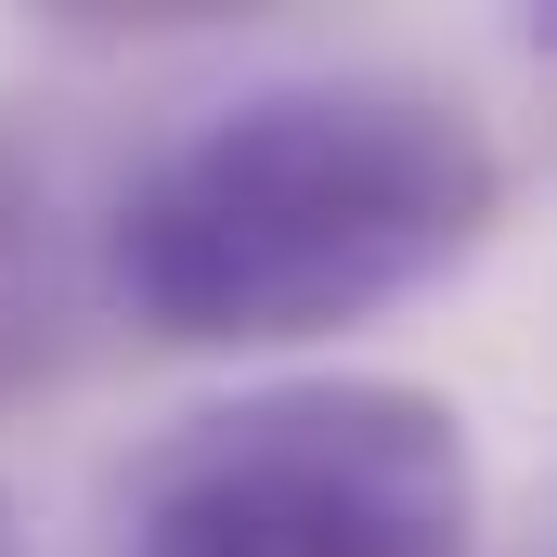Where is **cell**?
<instances>
[{
  "label": "cell",
  "instance_id": "obj_1",
  "mask_svg": "<svg viewBox=\"0 0 557 557\" xmlns=\"http://www.w3.org/2000/svg\"><path fill=\"white\" fill-rule=\"evenodd\" d=\"M506 221L493 131L389 65L195 104L104 195V311L156 350H311L428 298Z\"/></svg>",
  "mask_w": 557,
  "mask_h": 557
},
{
  "label": "cell",
  "instance_id": "obj_2",
  "mask_svg": "<svg viewBox=\"0 0 557 557\" xmlns=\"http://www.w3.org/2000/svg\"><path fill=\"white\" fill-rule=\"evenodd\" d=\"M117 557H480V441L416 376H273L117 467Z\"/></svg>",
  "mask_w": 557,
  "mask_h": 557
},
{
  "label": "cell",
  "instance_id": "obj_3",
  "mask_svg": "<svg viewBox=\"0 0 557 557\" xmlns=\"http://www.w3.org/2000/svg\"><path fill=\"white\" fill-rule=\"evenodd\" d=\"M104 311V208L65 195L39 143L0 131V389H39L91 350Z\"/></svg>",
  "mask_w": 557,
  "mask_h": 557
},
{
  "label": "cell",
  "instance_id": "obj_4",
  "mask_svg": "<svg viewBox=\"0 0 557 557\" xmlns=\"http://www.w3.org/2000/svg\"><path fill=\"white\" fill-rule=\"evenodd\" d=\"M0 557H26V545H13V506H0Z\"/></svg>",
  "mask_w": 557,
  "mask_h": 557
},
{
  "label": "cell",
  "instance_id": "obj_5",
  "mask_svg": "<svg viewBox=\"0 0 557 557\" xmlns=\"http://www.w3.org/2000/svg\"><path fill=\"white\" fill-rule=\"evenodd\" d=\"M532 39H545V52H557V13H532Z\"/></svg>",
  "mask_w": 557,
  "mask_h": 557
}]
</instances>
